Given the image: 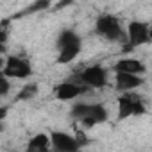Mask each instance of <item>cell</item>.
Masks as SVG:
<instances>
[{"instance_id":"6da1fadb","label":"cell","mask_w":152,"mask_h":152,"mask_svg":"<svg viewBox=\"0 0 152 152\" xmlns=\"http://www.w3.org/2000/svg\"><path fill=\"white\" fill-rule=\"evenodd\" d=\"M70 115L73 120L83 124V127H86V129H91L99 124H104L109 118L106 106L99 104V102H75L72 106Z\"/></svg>"},{"instance_id":"7a4b0ae2","label":"cell","mask_w":152,"mask_h":152,"mask_svg":"<svg viewBox=\"0 0 152 152\" xmlns=\"http://www.w3.org/2000/svg\"><path fill=\"white\" fill-rule=\"evenodd\" d=\"M56 48H57V63L59 64H70L72 61L77 59V56L81 54L83 39H81V36L75 31L63 29L57 34Z\"/></svg>"},{"instance_id":"3957f363","label":"cell","mask_w":152,"mask_h":152,"mask_svg":"<svg viewBox=\"0 0 152 152\" xmlns=\"http://www.w3.org/2000/svg\"><path fill=\"white\" fill-rule=\"evenodd\" d=\"M95 32L106 41H127V31H124L122 22L111 13H104L95 20Z\"/></svg>"},{"instance_id":"277c9868","label":"cell","mask_w":152,"mask_h":152,"mask_svg":"<svg viewBox=\"0 0 152 152\" xmlns=\"http://www.w3.org/2000/svg\"><path fill=\"white\" fill-rule=\"evenodd\" d=\"M2 75L9 79H31L32 77V64L22 56L9 54L2 61Z\"/></svg>"},{"instance_id":"5b68a950","label":"cell","mask_w":152,"mask_h":152,"mask_svg":"<svg viewBox=\"0 0 152 152\" xmlns=\"http://www.w3.org/2000/svg\"><path fill=\"white\" fill-rule=\"evenodd\" d=\"M73 79H77L81 84L88 86L90 90H100V88H106L107 83H109V73L104 66L100 64H91V66H86L83 68Z\"/></svg>"},{"instance_id":"8992f818","label":"cell","mask_w":152,"mask_h":152,"mask_svg":"<svg viewBox=\"0 0 152 152\" xmlns=\"http://www.w3.org/2000/svg\"><path fill=\"white\" fill-rule=\"evenodd\" d=\"M118 104V120H125L131 116H140L145 115V104L141 100V97L134 91H125L118 97L116 100Z\"/></svg>"},{"instance_id":"52a82bcc","label":"cell","mask_w":152,"mask_h":152,"mask_svg":"<svg viewBox=\"0 0 152 152\" xmlns=\"http://www.w3.org/2000/svg\"><path fill=\"white\" fill-rule=\"evenodd\" d=\"M150 41H152L150 27L145 22H140V20L129 22V25H127V41L124 43V52L132 50V48L141 47V45H147Z\"/></svg>"},{"instance_id":"ba28073f","label":"cell","mask_w":152,"mask_h":152,"mask_svg":"<svg viewBox=\"0 0 152 152\" xmlns=\"http://www.w3.org/2000/svg\"><path fill=\"white\" fill-rule=\"evenodd\" d=\"M50 141H52V148L57 152H77L84 147V141L81 138H75L73 134L64 131H52Z\"/></svg>"},{"instance_id":"9c48e42d","label":"cell","mask_w":152,"mask_h":152,"mask_svg":"<svg viewBox=\"0 0 152 152\" xmlns=\"http://www.w3.org/2000/svg\"><path fill=\"white\" fill-rule=\"evenodd\" d=\"M90 88L81 84L77 79H66L59 84H56L54 88V97L57 100H63V102H70V100H75L77 97H81L83 93H86Z\"/></svg>"},{"instance_id":"30bf717a","label":"cell","mask_w":152,"mask_h":152,"mask_svg":"<svg viewBox=\"0 0 152 152\" xmlns=\"http://www.w3.org/2000/svg\"><path fill=\"white\" fill-rule=\"evenodd\" d=\"M143 77L138 73H127V72H115V86L120 93L134 91L140 86H143Z\"/></svg>"},{"instance_id":"8fae6325","label":"cell","mask_w":152,"mask_h":152,"mask_svg":"<svg viewBox=\"0 0 152 152\" xmlns=\"http://www.w3.org/2000/svg\"><path fill=\"white\" fill-rule=\"evenodd\" d=\"M113 70L115 72H127V73H138V75H143L147 72L145 64L136 59V57H122L118 59L115 64H113Z\"/></svg>"},{"instance_id":"7c38bea8","label":"cell","mask_w":152,"mask_h":152,"mask_svg":"<svg viewBox=\"0 0 152 152\" xmlns=\"http://www.w3.org/2000/svg\"><path fill=\"white\" fill-rule=\"evenodd\" d=\"M27 148H29V150H39V152L52 148L50 134H47V132H38V134H34V136L31 138V141H29Z\"/></svg>"},{"instance_id":"4fadbf2b","label":"cell","mask_w":152,"mask_h":152,"mask_svg":"<svg viewBox=\"0 0 152 152\" xmlns=\"http://www.w3.org/2000/svg\"><path fill=\"white\" fill-rule=\"evenodd\" d=\"M38 84L36 83H32V81H29V83H25L23 86H22V90L18 91V95H16V100H31V99H34L36 95H38Z\"/></svg>"},{"instance_id":"5bb4252c","label":"cell","mask_w":152,"mask_h":152,"mask_svg":"<svg viewBox=\"0 0 152 152\" xmlns=\"http://www.w3.org/2000/svg\"><path fill=\"white\" fill-rule=\"evenodd\" d=\"M50 7V0H36L34 4H31L22 15H31V13H38V11H43V9H48Z\"/></svg>"},{"instance_id":"9a60e30c","label":"cell","mask_w":152,"mask_h":152,"mask_svg":"<svg viewBox=\"0 0 152 152\" xmlns=\"http://www.w3.org/2000/svg\"><path fill=\"white\" fill-rule=\"evenodd\" d=\"M9 90H11L9 77H6V75H0V97H7Z\"/></svg>"},{"instance_id":"2e32d148","label":"cell","mask_w":152,"mask_h":152,"mask_svg":"<svg viewBox=\"0 0 152 152\" xmlns=\"http://www.w3.org/2000/svg\"><path fill=\"white\" fill-rule=\"evenodd\" d=\"M150 36H152V27H150Z\"/></svg>"}]
</instances>
